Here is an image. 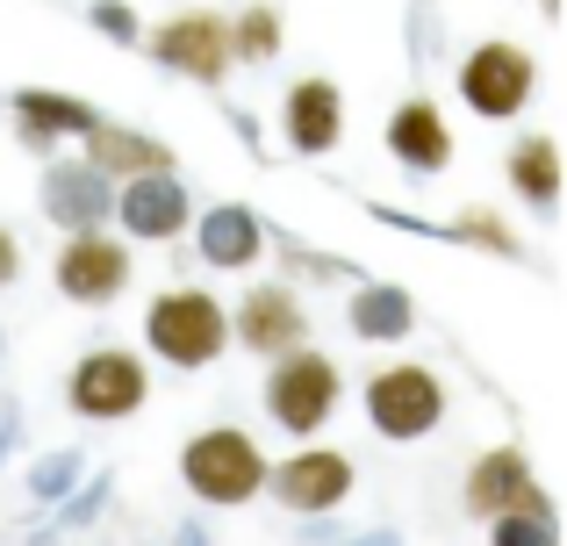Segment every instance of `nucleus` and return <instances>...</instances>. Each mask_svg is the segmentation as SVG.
<instances>
[{"mask_svg":"<svg viewBox=\"0 0 567 546\" xmlns=\"http://www.w3.org/2000/svg\"><path fill=\"white\" fill-rule=\"evenodd\" d=\"M338 395H346L338 367H331V360H323V352L302 338V346L274 352V367H266V389H259V403H266V418H274L280 432L309 439V432H323V424H331Z\"/></svg>","mask_w":567,"mask_h":546,"instance_id":"1","label":"nucleus"},{"mask_svg":"<svg viewBox=\"0 0 567 546\" xmlns=\"http://www.w3.org/2000/svg\"><path fill=\"white\" fill-rule=\"evenodd\" d=\"M144 346L166 367H208L223 346H230V309L208 288H166L152 309H144Z\"/></svg>","mask_w":567,"mask_h":546,"instance_id":"2","label":"nucleus"},{"mask_svg":"<svg viewBox=\"0 0 567 546\" xmlns=\"http://www.w3.org/2000/svg\"><path fill=\"white\" fill-rule=\"evenodd\" d=\"M181 482L202 496V504L237 511V504H251V496L266 490V453H259V439H251V432H230V424H216V432L187 439Z\"/></svg>","mask_w":567,"mask_h":546,"instance_id":"3","label":"nucleus"},{"mask_svg":"<svg viewBox=\"0 0 567 546\" xmlns=\"http://www.w3.org/2000/svg\"><path fill=\"white\" fill-rule=\"evenodd\" d=\"M144 395H152V367H144L130 346H94L80 367H72V381H65V403L80 410V418H94V424L137 418Z\"/></svg>","mask_w":567,"mask_h":546,"instance_id":"4","label":"nucleus"},{"mask_svg":"<svg viewBox=\"0 0 567 546\" xmlns=\"http://www.w3.org/2000/svg\"><path fill=\"white\" fill-rule=\"evenodd\" d=\"M367 424H374L381 439H424L445 424V389L431 367H381L374 381H367Z\"/></svg>","mask_w":567,"mask_h":546,"instance_id":"5","label":"nucleus"},{"mask_svg":"<svg viewBox=\"0 0 567 546\" xmlns=\"http://www.w3.org/2000/svg\"><path fill=\"white\" fill-rule=\"evenodd\" d=\"M532 86H539V65H532V51H517V43H474L467 58H460V101H467L474 115H488V123H511L517 109L532 101Z\"/></svg>","mask_w":567,"mask_h":546,"instance_id":"6","label":"nucleus"},{"mask_svg":"<svg viewBox=\"0 0 567 546\" xmlns=\"http://www.w3.org/2000/svg\"><path fill=\"white\" fill-rule=\"evenodd\" d=\"M467 511L482 525H496V518H546L554 525V504H546V490L532 482V461L517 446H496L467 467Z\"/></svg>","mask_w":567,"mask_h":546,"instance_id":"7","label":"nucleus"},{"mask_svg":"<svg viewBox=\"0 0 567 546\" xmlns=\"http://www.w3.org/2000/svg\"><path fill=\"white\" fill-rule=\"evenodd\" d=\"M123 288H130V253H123V238H115L109 224H86V230H72V238L58 245V295L101 309Z\"/></svg>","mask_w":567,"mask_h":546,"instance_id":"8","label":"nucleus"},{"mask_svg":"<svg viewBox=\"0 0 567 546\" xmlns=\"http://www.w3.org/2000/svg\"><path fill=\"white\" fill-rule=\"evenodd\" d=\"M266 490L280 496V511H295V518H323V511H338L352 496V461L331 446H309L295 453V461L266 467Z\"/></svg>","mask_w":567,"mask_h":546,"instance_id":"9","label":"nucleus"},{"mask_svg":"<svg viewBox=\"0 0 567 546\" xmlns=\"http://www.w3.org/2000/svg\"><path fill=\"white\" fill-rule=\"evenodd\" d=\"M152 58L173 72H187V80H223L230 72V22L208 8H187L173 14V22L152 29Z\"/></svg>","mask_w":567,"mask_h":546,"instance_id":"10","label":"nucleus"},{"mask_svg":"<svg viewBox=\"0 0 567 546\" xmlns=\"http://www.w3.org/2000/svg\"><path fill=\"white\" fill-rule=\"evenodd\" d=\"M109 216H123V230L130 238H144V245H166V238H181L187 230V187H181V173H130V181H115V209Z\"/></svg>","mask_w":567,"mask_h":546,"instance_id":"11","label":"nucleus"},{"mask_svg":"<svg viewBox=\"0 0 567 546\" xmlns=\"http://www.w3.org/2000/svg\"><path fill=\"white\" fill-rule=\"evenodd\" d=\"M230 331H237V346H251L259 360H274V352H288V346L309 338V309H302V295H295L288 280H274V288H251L245 302H237Z\"/></svg>","mask_w":567,"mask_h":546,"instance_id":"12","label":"nucleus"},{"mask_svg":"<svg viewBox=\"0 0 567 546\" xmlns=\"http://www.w3.org/2000/svg\"><path fill=\"white\" fill-rule=\"evenodd\" d=\"M280 130H288L295 152H331L338 137H346V94H338L331 80H295L288 101H280Z\"/></svg>","mask_w":567,"mask_h":546,"instance_id":"13","label":"nucleus"},{"mask_svg":"<svg viewBox=\"0 0 567 546\" xmlns=\"http://www.w3.org/2000/svg\"><path fill=\"white\" fill-rule=\"evenodd\" d=\"M109 209H115V181L101 166H51L43 173V216L51 224H65V230H86V224H109Z\"/></svg>","mask_w":567,"mask_h":546,"instance_id":"14","label":"nucleus"},{"mask_svg":"<svg viewBox=\"0 0 567 546\" xmlns=\"http://www.w3.org/2000/svg\"><path fill=\"white\" fill-rule=\"evenodd\" d=\"M388 152H395L410 173H445L453 166V130H445L439 101H402V109L388 115Z\"/></svg>","mask_w":567,"mask_h":546,"instance_id":"15","label":"nucleus"},{"mask_svg":"<svg viewBox=\"0 0 567 546\" xmlns=\"http://www.w3.org/2000/svg\"><path fill=\"white\" fill-rule=\"evenodd\" d=\"M86 166H101L109 181H130V173H166L173 152L158 137H144V130H115V123H86Z\"/></svg>","mask_w":567,"mask_h":546,"instance_id":"16","label":"nucleus"},{"mask_svg":"<svg viewBox=\"0 0 567 546\" xmlns=\"http://www.w3.org/2000/svg\"><path fill=\"white\" fill-rule=\"evenodd\" d=\"M86 123H94V109H86V101H72V94H43V86L14 94V130H22V144L86 137Z\"/></svg>","mask_w":567,"mask_h":546,"instance_id":"17","label":"nucleus"},{"mask_svg":"<svg viewBox=\"0 0 567 546\" xmlns=\"http://www.w3.org/2000/svg\"><path fill=\"white\" fill-rule=\"evenodd\" d=\"M266 253V230L251 209H208L202 216V259L208 267H251Z\"/></svg>","mask_w":567,"mask_h":546,"instance_id":"18","label":"nucleus"},{"mask_svg":"<svg viewBox=\"0 0 567 546\" xmlns=\"http://www.w3.org/2000/svg\"><path fill=\"white\" fill-rule=\"evenodd\" d=\"M511 187L532 202V209H554V195H560V144L554 137H517L511 144Z\"/></svg>","mask_w":567,"mask_h":546,"instance_id":"19","label":"nucleus"},{"mask_svg":"<svg viewBox=\"0 0 567 546\" xmlns=\"http://www.w3.org/2000/svg\"><path fill=\"white\" fill-rule=\"evenodd\" d=\"M352 331L360 338H402L410 331V295L402 288H360L352 295Z\"/></svg>","mask_w":567,"mask_h":546,"instance_id":"20","label":"nucleus"},{"mask_svg":"<svg viewBox=\"0 0 567 546\" xmlns=\"http://www.w3.org/2000/svg\"><path fill=\"white\" fill-rule=\"evenodd\" d=\"M280 51V14L274 8H245L230 22V58H245V65H266V58Z\"/></svg>","mask_w":567,"mask_h":546,"instance_id":"21","label":"nucleus"},{"mask_svg":"<svg viewBox=\"0 0 567 546\" xmlns=\"http://www.w3.org/2000/svg\"><path fill=\"white\" fill-rule=\"evenodd\" d=\"M460 238H467V245H482V253H503V259H511L517 253V238H511V224H503V216H488V209H467V216H460Z\"/></svg>","mask_w":567,"mask_h":546,"instance_id":"22","label":"nucleus"},{"mask_svg":"<svg viewBox=\"0 0 567 546\" xmlns=\"http://www.w3.org/2000/svg\"><path fill=\"white\" fill-rule=\"evenodd\" d=\"M94 29H101V37H115V43H137V14H130L123 0H109V8H94Z\"/></svg>","mask_w":567,"mask_h":546,"instance_id":"23","label":"nucleus"},{"mask_svg":"<svg viewBox=\"0 0 567 546\" xmlns=\"http://www.w3.org/2000/svg\"><path fill=\"white\" fill-rule=\"evenodd\" d=\"M488 533H496L503 546H517V539H532V546H539V539H554V525H546V518H496Z\"/></svg>","mask_w":567,"mask_h":546,"instance_id":"24","label":"nucleus"},{"mask_svg":"<svg viewBox=\"0 0 567 546\" xmlns=\"http://www.w3.org/2000/svg\"><path fill=\"white\" fill-rule=\"evenodd\" d=\"M22 274V245H14V230H0V288Z\"/></svg>","mask_w":567,"mask_h":546,"instance_id":"25","label":"nucleus"}]
</instances>
